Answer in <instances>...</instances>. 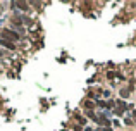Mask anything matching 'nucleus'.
I'll use <instances>...</instances> for the list:
<instances>
[{"instance_id": "f257e3e1", "label": "nucleus", "mask_w": 136, "mask_h": 131, "mask_svg": "<svg viewBox=\"0 0 136 131\" xmlns=\"http://www.w3.org/2000/svg\"><path fill=\"white\" fill-rule=\"evenodd\" d=\"M2 34H4V36H5V38H4V40H9V41H12V43H14V41H17L19 40V34L16 33V31H12V29H4V31H2Z\"/></svg>"}, {"instance_id": "f03ea898", "label": "nucleus", "mask_w": 136, "mask_h": 131, "mask_svg": "<svg viewBox=\"0 0 136 131\" xmlns=\"http://www.w3.org/2000/svg\"><path fill=\"white\" fill-rule=\"evenodd\" d=\"M0 43L5 47V48H9V50H14V48H16V45H14L12 41H9V40H0Z\"/></svg>"}, {"instance_id": "7ed1b4c3", "label": "nucleus", "mask_w": 136, "mask_h": 131, "mask_svg": "<svg viewBox=\"0 0 136 131\" xmlns=\"http://www.w3.org/2000/svg\"><path fill=\"white\" fill-rule=\"evenodd\" d=\"M96 121H98V123H102V124H110V121H108L107 119V117H105V116H102V117H100V119H96Z\"/></svg>"}, {"instance_id": "20e7f679", "label": "nucleus", "mask_w": 136, "mask_h": 131, "mask_svg": "<svg viewBox=\"0 0 136 131\" xmlns=\"http://www.w3.org/2000/svg\"><path fill=\"white\" fill-rule=\"evenodd\" d=\"M85 107L88 109V110H90V109H93V107H95V103L91 102V100H85Z\"/></svg>"}, {"instance_id": "39448f33", "label": "nucleus", "mask_w": 136, "mask_h": 131, "mask_svg": "<svg viewBox=\"0 0 136 131\" xmlns=\"http://www.w3.org/2000/svg\"><path fill=\"white\" fill-rule=\"evenodd\" d=\"M128 95H129V90H121V97H128Z\"/></svg>"}, {"instance_id": "423d86ee", "label": "nucleus", "mask_w": 136, "mask_h": 131, "mask_svg": "<svg viewBox=\"0 0 136 131\" xmlns=\"http://www.w3.org/2000/svg\"><path fill=\"white\" fill-rule=\"evenodd\" d=\"M78 121H79V124H86V119L81 117V116H78Z\"/></svg>"}, {"instance_id": "0eeeda50", "label": "nucleus", "mask_w": 136, "mask_h": 131, "mask_svg": "<svg viewBox=\"0 0 136 131\" xmlns=\"http://www.w3.org/2000/svg\"><path fill=\"white\" fill-rule=\"evenodd\" d=\"M107 76H108V78H115V76H117V74L114 73V71H110V73H107Z\"/></svg>"}, {"instance_id": "6e6552de", "label": "nucleus", "mask_w": 136, "mask_h": 131, "mask_svg": "<svg viewBox=\"0 0 136 131\" xmlns=\"http://www.w3.org/2000/svg\"><path fill=\"white\" fill-rule=\"evenodd\" d=\"M133 117H134V121H136V110H133Z\"/></svg>"}, {"instance_id": "1a4fd4ad", "label": "nucleus", "mask_w": 136, "mask_h": 131, "mask_svg": "<svg viewBox=\"0 0 136 131\" xmlns=\"http://www.w3.org/2000/svg\"><path fill=\"white\" fill-rule=\"evenodd\" d=\"M0 55H2V52H0Z\"/></svg>"}]
</instances>
